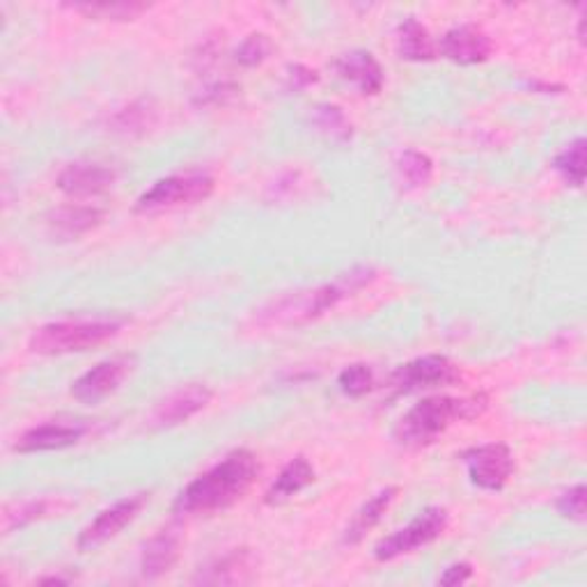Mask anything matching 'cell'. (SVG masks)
Instances as JSON below:
<instances>
[{"instance_id":"23","label":"cell","mask_w":587,"mask_h":587,"mask_svg":"<svg viewBox=\"0 0 587 587\" xmlns=\"http://www.w3.org/2000/svg\"><path fill=\"white\" fill-rule=\"evenodd\" d=\"M434 175V164L429 159L427 154L409 149L400 156L398 162V177L402 182V186L407 188H422L429 184Z\"/></svg>"},{"instance_id":"22","label":"cell","mask_w":587,"mask_h":587,"mask_svg":"<svg viewBox=\"0 0 587 587\" xmlns=\"http://www.w3.org/2000/svg\"><path fill=\"white\" fill-rule=\"evenodd\" d=\"M69 10L101 21H134L143 12H147L149 6L134 3V0H117V3H74L69 6Z\"/></svg>"},{"instance_id":"31","label":"cell","mask_w":587,"mask_h":587,"mask_svg":"<svg viewBox=\"0 0 587 587\" xmlns=\"http://www.w3.org/2000/svg\"><path fill=\"white\" fill-rule=\"evenodd\" d=\"M237 92H239V86L237 84H227V81L214 84V86H209V88H205L200 92L198 104L200 106H221V104H225L227 99H232Z\"/></svg>"},{"instance_id":"25","label":"cell","mask_w":587,"mask_h":587,"mask_svg":"<svg viewBox=\"0 0 587 587\" xmlns=\"http://www.w3.org/2000/svg\"><path fill=\"white\" fill-rule=\"evenodd\" d=\"M315 127L333 143H346L354 134L344 110L335 104H322L315 108Z\"/></svg>"},{"instance_id":"20","label":"cell","mask_w":587,"mask_h":587,"mask_svg":"<svg viewBox=\"0 0 587 587\" xmlns=\"http://www.w3.org/2000/svg\"><path fill=\"white\" fill-rule=\"evenodd\" d=\"M398 493H400L398 487H385V489H381L376 496H372V498L361 507V510L354 515V519H351V524L346 526V530H344V544H351V546H354V544H361V541L368 537V532L374 530V528L381 524L383 515L390 510V505L395 502Z\"/></svg>"},{"instance_id":"6","label":"cell","mask_w":587,"mask_h":587,"mask_svg":"<svg viewBox=\"0 0 587 587\" xmlns=\"http://www.w3.org/2000/svg\"><path fill=\"white\" fill-rule=\"evenodd\" d=\"M448 528V512L443 507H427L409 526L400 528L398 532L383 537L374 546V558L379 562H393L402 556H409L422 546L437 541Z\"/></svg>"},{"instance_id":"32","label":"cell","mask_w":587,"mask_h":587,"mask_svg":"<svg viewBox=\"0 0 587 587\" xmlns=\"http://www.w3.org/2000/svg\"><path fill=\"white\" fill-rule=\"evenodd\" d=\"M287 81H290L292 90H305L312 84H317L320 76H317L315 69H310L305 65H292L290 71H287Z\"/></svg>"},{"instance_id":"7","label":"cell","mask_w":587,"mask_h":587,"mask_svg":"<svg viewBox=\"0 0 587 587\" xmlns=\"http://www.w3.org/2000/svg\"><path fill=\"white\" fill-rule=\"evenodd\" d=\"M468 478L485 491H500L515 473V457L510 446L487 443L466 450L461 454Z\"/></svg>"},{"instance_id":"3","label":"cell","mask_w":587,"mask_h":587,"mask_svg":"<svg viewBox=\"0 0 587 587\" xmlns=\"http://www.w3.org/2000/svg\"><path fill=\"white\" fill-rule=\"evenodd\" d=\"M379 276V271L372 264H359L349 268L333 281L322 287H315L310 292H296L290 296H283L273 301L266 310L264 317L268 322H283V324H305L322 317L326 310L335 307L340 301L354 296L363 287L372 285Z\"/></svg>"},{"instance_id":"16","label":"cell","mask_w":587,"mask_h":587,"mask_svg":"<svg viewBox=\"0 0 587 587\" xmlns=\"http://www.w3.org/2000/svg\"><path fill=\"white\" fill-rule=\"evenodd\" d=\"M106 218V212L92 205H62L49 214L47 223L58 239H78L97 229Z\"/></svg>"},{"instance_id":"2","label":"cell","mask_w":587,"mask_h":587,"mask_svg":"<svg viewBox=\"0 0 587 587\" xmlns=\"http://www.w3.org/2000/svg\"><path fill=\"white\" fill-rule=\"evenodd\" d=\"M489 407V398L485 393L468 395V398H450L437 395L427 398L411 407L395 424L393 437L404 448H427L439 437L448 432V427L454 422H466L480 418Z\"/></svg>"},{"instance_id":"21","label":"cell","mask_w":587,"mask_h":587,"mask_svg":"<svg viewBox=\"0 0 587 587\" xmlns=\"http://www.w3.org/2000/svg\"><path fill=\"white\" fill-rule=\"evenodd\" d=\"M398 53L409 62H429L437 58V45L418 19H404L398 28Z\"/></svg>"},{"instance_id":"28","label":"cell","mask_w":587,"mask_h":587,"mask_svg":"<svg viewBox=\"0 0 587 587\" xmlns=\"http://www.w3.org/2000/svg\"><path fill=\"white\" fill-rule=\"evenodd\" d=\"M49 515V500L39 498V500H26V502H17L14 510L6 512V532L12 530H21L39 519H45Z\"/></svg>"},{"instance_id":"17","label":"cell","mask_w":587,"mask_h":587,"mask_svg":"<svg viewBox=\"0 0 587 587\" xmlns=\"http://www.w3.org/2000/svg\"><path fill=\"white\" fill-rule=\"evenodd\" d=\"M182 556V535L175 528H166L159 535H154L140 558L143 578H159L168 574Z\"/></svg>"},{"instance_id":"5","label":"cell","mask_w":587,"mask_h":587,"mask_svg":"<svg viewBox=\"0 0 587 587\" xmlns=\"http://www.w3.org/2000/svg\"><path fill=\"white\" fill-rule=\"evenodd\" d=\"M214 188H216L214 177L203 170L177 173V175L154 182L138 198L136 212L154 214V212L203 203L214 193Z\"/></svg>"},{"instance_id":"19","label":"cell","mask_w":587,"mask_h":587,"mask_svg":"<svg viewBox=\"0 0 587 587\" xmlns=\"http://www.w3.org/2000/svg\"><path fill=\"white\" fill-rule=\"evenodd\" d=\"M312 482H315V468H312V463L305 457H296L278 473L276 482L268 487L264 502L271 507L285 505L296 493L307 489Z\"/></svg>"},{"instance_id":"27","label":"cell","mask_w":587,"mask_h":587,"mask_svg":"<svg viewBox=\"0 0 587 587\" xmlns=\"http://www.w3.org/2000/svg\"><path fill=\"white\" fill-rule=\"evenodd\" d=\"M154 120H156V110L147 101H136L129 108L117 112L112 125L117 127V131L125 134H145L154 125Z\"/></svg>"},{"instance_id":"26","label":"cell","mask_w":587,"mask_h":587,"mask_svg":"<svg viewBox=\"0 0 587 587\" xmlns=\"http://www.w3.org/2000/svg\"><path fill=\"white\" fill-rule=\"evenodd\" d=\"M337 385L349 398H365L374 390V370L365 363H354L340 372Z\"/></svg>"},{"instance_id":"13","label":"cell","mask_w":587,"mask_h":587,"mask_svg":"<svg viewBox=\"0 0 587 587\" xmlns=\"http://www.w3.org/2000/svg\"><path fill=\"white\" fill-rule=\"evenodd\" d=\"M86 434H88V424L84 422H45L23 432L14 443V452L30 454V452L65 450L76 446Z\"/></svg>"},{"instance_id":"1","label":"cell","mask_w":587,"mask_h":587,"mask_svg":"<svg viewBox=\"0 0 587 587\" xmlns=\"http://www.w3.org/2000/svg\"><path fill=\"white\" fill-rule=\"evenodd\" d=\"M260 473V461L251 450H234L225 454L207 473L195 478L177 496L175 515H214L239 502Z\"/></svg>"},{"instance_id":"9","label":"cell","mask_w":587,"mask_h":587,"mask_svg":"<svg viewBox=\"0 0 587 587\" xmlns=\"http://www.w3.org/2000/svg\"><path fill=\"white\" fill-rule=\"evenodd\" d=\"M147 493H136L129 498L117 500L115 505H110L108 510H104L92 524H88L81 535L76 539L78 551H95L99 546H104L108 539L120 535L145 507L147 502Z\"/></svg>"},{"instance_id":"10","label":"cell","mask_w":587,"mask_h":587,"mask_svg":"<svg viewBox=\"0 0 587 587\" xmlns=\"http://www.w3.org/2000/svg\"><path fill=\"white\" fill-rule=\"evenodd\" d=\"M134 370V356H115L97 363L71 385V398L81 404H97L112 395Z\"/></svg>"},{"instance_id":"14","label":"cell","mask_w":587,"mask_h":587,"mask_svg":"<svg viewBox=\"0 0 587 587\" xmlns=\"http://www.w3.org/2000/svg\"><path fill=\"white\" fill-rule=\"evenodd\" d=\"M214 398V390L205 383H188L179 390H175L173 395H168L159 407H156L151 420L156 427H177L186 420H190L195 413H200L207 409V404Z\"/></svg>"},{"instance_id":"30","label":"cell","mask_w":587,"mask_h":587,"mask_svg":"<svg viewBox=\"0 0 587 587\" xmlns=\"http://www.w3.org/2000/svg\"><path fill=\"white\" fill-rule=\"evenodd\" d=\"M587 491H585V485H576V487H571L569 491H565L560 498H558V502H556V507H558V512L565 517V519H569V521H576V524H583L585 521V496Z\"/></svg>"},{"instance_id":"18","label":"cell","mask_w":587,"mask_h":587,"mask_svg":"<svg viewBox=\"0 0 587 587\" xmlns=\"http://www.w3.org/2000/svg\"><path fill=\"white\" fill-rule=\"evenodd\" d=\"M255 578V558L248 549H234L198 571L193 580L203 585H237Z\"/></svg>"},{"instance_id":"29","label":"cell","mask_w":587,"mask_h":587,"mask_svg":"<svg viewBox=\"0 0 587 587\" xmlns=\"http://www.w3.org/2000/svg\"><path fill=\"white\" fill-rule=\"evenodd\" d=\"M271 51H273L271 39L262 32H253L239 45L237 53H234V60H237L242 67H257L268 58Z\"/></svg>"},{"instance_id":"8","label":"cell","mask_w":587,"mask_h":587,"mask_svg":"<svg viewBox=\"0 0 587 587\" xmlns=\"http://www.w3.org/2000/svg\"><path fill=\"white\" fill-rule=\"evenodd\" d=\"M457 379H459V368L448 356L429 354L407 365H400L393 372V376H390V385H393L395 395H409L427 388L450 385Z\"/></svg>"},{"instance_id":"33","label":"cell","mask_w":587,"mask_h":587,"mask_svg":"<svg viewBox=\"0 0 587 587\" xmlns=\"http://www.w3.org/2000/svg\"><path fill=\"white\" fill-rule=\"evenodd\" d=\"M471 576H473V567L471 565H468V562H454V565H450L446 571H443V576L439 578L441 580V585H463L466 580H471Z\"/></svg>"},{"instance_id":"4","label":"cell","mask_w":587,"mask_h":587,"mask_svg":"<svg viewBox=\"0 0 587 587\" xmlns=\"http://www.w3.org/2000/svg\"><path fill=\"white\" fill-rule=\"evenodd\" d=\"M123 329V320L115 317H95V320H62L39 326L28 346L39 356H65L81 354V351L95 349L112 340Z\"/></svg>"},{"instance_id":"12","label":"cell","mask_w":587,"mask_h":587,"mask_svg":"<svg viewBox=\"0 0 587 587\" xmlns=\"http://www.w3.org/2000/svg\"><path fill=\"white\" fill-rule=\"evenodd\" d=\"M439 51L443 58H448L457 65H480V62L491 58L493 42L482 28L463 23V26L450 28L441 37Z\"/></svg>"},{"instance_id":"15","label":"cell","mask_w":587,"mask_h":587,"mask_svg":"<svg viewBox=\"0 0 587 587\" xmlns=\"http://www.w3.org/2000/svg\"><path fill=\"white\" fill-rule=\"evenodd\" d=\"M333 69L346 84H354L363 95H379L385 84V74L370 51H349L333 62Z\"/></svg>"},{"instance_id":"24","label":"cell","mask_w":587,"mask_h":587,"mask_svg":"<svg viewBox=\"0 0 587 587\" xmlns=\"http://www.w3.org/2000/svg\"><path fill=\"white\" fill-rule=\"evenodd\" d=\"M558 175L567 182V186L580 188L585 182V138H576L569 143L554 162Z\"/></svg>"},{"instance_id":"11","label":"cell","mask_w":587,"mask_h":587,"mask_svg":"<svg viewBox=\"0 0 587 587\" xmlns=\"http://www.w3.org/2000/svg\"><path fill=\"white\" fill-rule=\"evenodd\" d=\"M117 182V173L104 164L74 162L56 179V186L69 198H99Z\"/></svg>"}]
</instances>
